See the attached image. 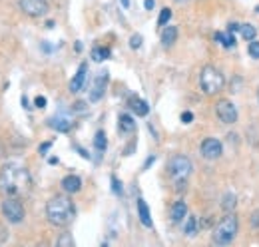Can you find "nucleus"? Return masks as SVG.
I'll list each match as a JSON object with an SVG mask.
<instances>
[{
	"instance_id": "1",
	"label": "nucleus",
	"mask_w": 259,
	"mask_h": 247,
	"mask_svg": "<svg viewBox=\"0 0 259 247\" xmlns=\"http://www.w3.org/2000/svg\"><path fill=\"white\" fill-rule=\"evenodd\" d=\"M32 179L26 168L18 164H6L0 170V192L12 198H24L30 194Z\"/></svg>"
},
{
	"instance_id": "2",
	"label": "nucleus",
	"mask_w": 259,
	"mask_h": 247,
	"mask_svg": "<svg viewBox=\"0 0 259 247\" xmlns=\"http://www.w3.org/2000/svg\"><path fill=\"white\" fill-rule=\"evenodd\" d=\"M46 215L48 222L56 227H66L72 223L74 215H76V207L74 201L68 196H54L48 203H46Z\"/></svg>"
},
{
	"instance_id": "3",
	"label": "nucleus",
	"mask_w": 259,
	"mask_h": 247,
	"mask_svg": "<svg viewBox=\"0 0 259 247\" xmlns=\"http://www.w3.org/2000/svg\"><path fill=\"white\" fill-rule=\"evenodd\" d=\"M225 86L223 74L215 66H204L199 72V88L206 96H213L217 92H221Z\"/></svg>"
},
{
	"instance_id": "4",
	"label": "nucleus",
	"mask_w": 259,
	"mask_h": 247,
	"mask_svg": "<svg viewBox=\"0 0 259 247\" xmlns=\"http://www.w3.org/2000/svg\"><path fill=\"white\" fill-rule=\"evenodd\" d=\"M237 227H239V222L235 218V213H227L225 218L217 223V227L213 229V243H219V245H225L229 243L235 235H237Z\"/></svg>"
},
{
	"instance_id": "5",
	"label": "nucleus",
	"mask_w": 259,
	"mask_h": 247,
	"mask_svg": "<svg viewBox=\"0 0 259 247\" xmlns=\"http://www.w3.org/2000/svg\"><path fill=\"white\" fill-rule=\"evenodd\" d=\"M0 209H2V215L6 218V222H10V223L24 222V205H22L20 198L6 196L4 201H2V205H0Z\"/></svg>"
},
{
	"instance_id": "6",
	"label": "nucleus",
	"mask_w": 259,
	"mask_h": 247,
	"mask_svg": "<svg viewBox=\"0 0 259 247\" xmlns=\"http://www.w3.org/2000/svg\"><path fill=\"white\" fill-rule=\"evenodd\" d=\"M191 170H193V166H191V160L188 158V156H174L169 160V164H167V173L174 177L176 181L178 179H188V175L191 173Z\"/></svg>"
},
{
	"instance_id": "7",
	"label": "nucleus",
	"mask_w": 259,
	"mask_h": 247,
	"mask_svg": "<svg viewBox=\"0 0 259 247\" xmlns=\"http://www.w3.org/2000/svg\"><path fill=\"white\" fill-rule=\"evenodd\" d=\"M18 6L24 14L32 16V18H40V16H46L50 6L46 0H18Z\"/></svg>"
},
{
	"instance_id": "8",
	"label": "nucleus",
	"mask_w": 259,
	"mask_h": 247,
	"mask_svg": "<svg viewBox=\"0 0 259 247\" xmlns=\"http://www.w3.org/2000/svg\"><path fill=\"white\" fill-rule=\"evenodd\" d=\"M215 114L223 124H235L237 122V108L229 100H219L215 104Z\"/></svg>"
},
{
	"instance_id": "9",
	"label": "nucleus",
	"mask_w": 259,
	"mask_h": 247,
	"mask_svg": "<svg viewBox=\"0 0 259 247\" xmlns=\"http://www.w3.org/2000/svg\"><path fill=\"white\" fill-rule=\"evenodd\" d=\"M199 151H201V156H204L206 160H217V158L221 156L223 148H221V142H219V140H215V138H208V140L201 142Z\"/></svg>"
},
{
	"instance_id": "10",
	"label": "nucleus",
	"mask_w": 259,
	"mask_h": 247,
	"mask_svg": "<svg viewBox=\"0 0 259 247\" xmlns=\"http://www.w3.org/2000/svg\"><path fill=\"white\" fill-rule=\"evenodd\" d=\"M86 74H88V64H80V68H78V72H76V76L72 78V82H70V92H80L82 90V86H84V82H86Z\"/></svg>"
},
{
	"instance_id": "11",
	"label": "nucleus",
	"mask_w": 259,
	"mask_h": 247,
	"mask_svg": "<svg viewBox=\"0 0 259 247\" xmlns=\"http://www.w3.org/2000/svg\"><path fill=\"white\" fill-rule=\"evenodd\" d=\"M106 84H108V74L104 72L102 76H98V78H96V82H94V88H92V92H90V100H92V102H98V100L104 96Z\"/></svg>"
},
{
	"instance_id": "12",
	"label": "nucleus",
	"mask_w": 259,
	"mask_h": 247,
	"mask_svg": "<svg viewBox=\"0 0 259 247\" xmlns=\"http://www.w3.org/2000/svg\"><path fill=\"white\" fill-rule=\"evenodd\" d=\"M62 190L66 194H78L82 190V179L78 175H66L62 179Z\"/></svg>"
},
{
	"instance_id": "13",
	"label": "nucleus",
	"mask_w": 259,
	"mask_h": 247,
	"mask_svg": "<svg viewBox=\"0 0 259 247\" xmlns=\"http://www.w3.org/2000/svg\"><path fill=\"white\" fill-rule=\"evenodd\" d=\"M176 40H178V28L176 26H165L164 32H162V44H164V48L174 46Z\"/></svg>"
},
{
	"instance_id": "14",
	"label": "nucleus",
	"mask_w": 259,
	"mask_h": 247,
	"mask_svg": "<svg viewBox=\"0 0 259 247\" xmlns=\"http://www.w3.org/2000/svg\"><path fill=\"white\" fill-rule=\"evenodd\" d=\"M138 215H140V222L146 225V227H152V215H150V207L143 199H138Z\"/></svg>"
},
{
	"instance_id": "15",
	"label": "nucleus",
	"mask_w": 259,
	"mask_h": 247,
	"mask_svg": "<svg viewBox=\"0 0 259 247\" xmlns=\"http://www.w3.org/2000/svg\"><path fill=\"white\" fill-rule=\"evenodd\" d=\"M188 215V205L186 201H176L174 207H171V222L174 223H180L184 218Z\"/></svg>"
},
{
	"instance_id": "16",
	"label": "nucleus",
	"mask_w": 259,
	"mask_h": 247,
	"mask_svg": "<svg viewBox=\"0 0 259 247\" xmlns=\"http://www.w3.org/2000/svg\"><path fill=\"white\" fill-rule=\"evenodd\" d=\"M130 108L134 110V114H138V116H148V112H150V106H148V102H143L141 98H132L130 100Z\"/></svg>"
},
{
	"instance_id": "17",
	"label": "nucleus",
	"mask_w": 259,
	"mask_h": 247,
	"mask_svg": "<svg viewBox=\"0 0 259 247\" xmlns=\"http://www.w3.org/2000/svg\"><path fill=\"white\" fill-rule=\"evenodd\" d=\"M235 203H237L235 194H225V196H223V201H221V209H223L225 213H232V211L235 209Z\"/></svg>"
},
{
	"instance_id": "18",
	"label": "nucleus",
	"mask_w": 259,
	"mask_h": 247,
	"mask_svg": "<svg viewBox=\"0 0 259 247\" xmlns=\"http://www.w3.org/2000/svg\"><path fill=\"white\" fill-rule=\"evenodd\" d=\"M120 130L122 132H134L136 130V122H134L132 116H128V114L120 116Z\"/></svg>"
},
{
	"instance_id": "19",
	"label": "nucleus",
	"mask_w": 259,
	"mask_h": 247,
	"mask_svg": "<svg viewBox=\"0 0 259 247\" xmlns=\"http://www.w3.org/2000/svg\"><path fill=\"white\" fill-rule=\"evenodd\" d=\"M215 42H219L221 46H225V48H232L234 44H235V36L229 32V34H223V32H217L215 34Z\"/></svg>"
},
{
	"instance_id": "20",
	"label": "nucleus",
	"mask_w": 259,
	"mask_h": 247,
	"mask_svg": "<svg viewBox=\"0 0 259 247\" xmlns=\"http://www.w3.org/2000/svg\"><path fill=\"white\" fill-rule=\"evenodd\" d=\"M184 231H186V235H188V237H193V235L197 233V218H195V215H188Z\"/></svg>"
},
{
	"instance_id": "21",
	"label": "nucleus",
	"mask_w": 259,
	"mask_h": 247,
	"mask_svg": "<svg viewBox=\"0 0 259 247\" xmlns=\"http://www.w3.org/2000/svg\"><path fill=\"white\" fill-rule=\"evenodd\" d=\"M50 126L56 128L58 132H68V130H70V122H66V120H62V118H52V120H50Z\"/></svg>"
},
{
	"instance_id": "22",
	"label": "nucleus",
	"mask_w": 259,
	"mask_h": 247,
	"mask_svg": "<svg viewBox=\"0 0 259 247\" xmlns=\"http://www.w3.org/2000/svg\"><path fill=\"white\" fill-rule=\"evenodd\" d=\"M255 34H257L255 26H251V24H241V36H243L247 42L255 40Z\"/></svg>"
},
{
	"instance_id": "23",
	"label": "nucleus",
	"mask_w": 259,
	"mask_h": 247,
	"mask_svg": "<svg viewBox=\"0 0 259 247\" xmlns=\"http://www.w3.org/2000/svg\"><path fill=\"white\" fill-rule=\"evenodd\" d=\"M92 58H94L96 62H102V60L110 58V50H108V48H94V50H92Z\"/></svg>"
},
{
	"instance_id": "24",
	"label": "nucleus",
	"mask_w": 259,
	"mask_h": 247,
	"mask_svg": "<svg viewBox=\"0 0 259 247\" xmlns=\"http://www.w3.org/2000/svg\"><path fill=\"white\" fill-rule=\"evenodd\" d=\"M94 146H96L98 151H104V149H106L108 142H106V134H104V132H98V134H96V138H94Z\"/></svg>"
},
{
	"instance_id": "25",
	"label": "nucleus",
	"mask_w": 259,
	"mask_h": 247,
	"mask_svg": "<svg viewBox=\"0 0 259 247\" xmlns=\"http://www.w3.org/2000/svg\"><path fill=\"white\" fill-rule=\"evenodd\" d=\"M169 18H171V10H169V8H164V10L160 12V18H158V26H165V24L169 22Z\"/></svg>"
},
{
	"instance_id": "26",
	"label": "nucleus",
	"mask_w": 259,
	"mask_h": 247,
	"mask_svg": "<svg viewBox=\"0 0 259 247\" xmlns=\"http://www.w3.org/2000/svg\"><path fill=\"white\" fill-rule=\"evenodd\" d=\"M56 245H58V247H64V245H68V247H70V245H74V239L70 237V233H64V235L58 239V241H56Z\"/></svg>"
},
{
	"instance_id": "27",
	"label": "nucleus",
	"mask_w": 259,
	"mask_h": 247,
	"mask_svg": "<svg viewBox=\"0 0 259 247\" xmlns=\"http://www.w3.org/2000/svg\"><path fill=\"white\" fill-rule=\"evenodd\" d=\"M247 50H249V56H251V58H259V42H257V40H251Z\"/></svg>"
},
{
	"instance_id": "28",
	"label": "nucleus",
	"mask_w": 259,
	"mask_h": 247,
	"mask_svg": "<svg viewBox=\"0 0 259 247\" xmlns=\"http://www.w3.org/2000/svg\"><path fill=\"white\" fill-rule=\"evenodd\" d=\"M249 225L253 229H259V209H255L251 215H249Z\"/></svg>"
},
{
	"instance_id": "29",
	"label": "nucleus",
	"mask_w": 259,
	"mask_h": 247,
	"mask_svg": "<svg viewBox=\"0 0 259 247\" xmlns=\"http://www.w3.org/2000/svg\"><path fill=\"white\" fill-rule=\"evenodd\" d=\"M112 190H114V194H122V183H120V179L116 177V175H112Z\"/></svg>"
},
{
	"instance_id": "30",
	"label": "nucleus",
	"mask_w": 259,
	"mask_h": 247,
	"mask_svg": "<svg viewBox=\"0 0 259 247\" xmlns=\"http://www.w3.org/2000/svg\"><path fill=\"white\" fill-rule=\"evenodd\" d=\"M130 46H132L134 50L140 48V46H141V36H140V34H134V36L130 38Z\"/></svg>"
},
{
	"instance_id": "31",
	"label": "nucleus",
	"mask_w": 259,
	"mask_h": 247,
	"mask_svg": "<svg viewBox=\"0 0 259 247\" xmlns=\"http://www.w3.org/2000/svg\"><path fill=\"white\" fill-rule=\"evenodd\" d=\"M237 30H241V24H239V22H229V24H227V32L234 34V32H237Z\"/></svg>"
},
{
	"instance_id": "32",
	"label": "nucleus",
	"mask_w": 259,
	"mask_h": 247,
	"mask_svg": "<svg viewBox=\"0 0 259 247\" xmlns=\"http://www.w3.org/2000/svg\"><path fill=\"white\" fill-rule=\"evenodd\" d=\"M34 106H36V108H46V98H44V96H38V98L34 100Z\"/></svg>"
},
{
	"instance_id": "33",
	"label": "nucleus",
	"mask_w": 259,
	"mask_h": 247,
	"mask_svg": "<svg viewBox=\"0 0 259 247\" xmlns=\"http://www.w3.org/2000/svg\"><path fill=\"white\" fill-rule=\"evenodd\" d=\"M191 120H193V114H191V112H184V114H182V122H184V124H189Z\"/></svg>"
},
{
	"instance_id": "34",
	"label": "nucleus",
	"mask_w": 259,
	"mask_h": 247,
	"mask_svg": "<svg viewBox=\"0 0 259 247\" xmlns=\"http://www.w3.org/2000/svg\"><path fill=\"white\" fill-rule=\"evenodd\" d=\"M143 6H146V10H152L154 8V0H143Z\"/></svg>"
},
{
	"instance_id": "35",
	"label": "nucleus",
	"mask_w": 259,
	"mask_h": 247,
	"mask_svg": "<svg viewBox=\"0 0 259 247\" xmlns=\"http://www.w3.org/2000/svg\"><path fill=\"white\" fill-rule=\"evenodd\" d=\"M48 149H50V142H46V144H42V146H40V153H46Z\"/></svg>"
},
{
	"instance_id": "36",
	"label": "nucleus",
	"mask_w": 259,
	"mask_h": 247,
	"mask_svg": "<svg viewBox=\"0 0 259 247\" xmlns=\"http://www.w3.org/2000/svg\"><path fill=\"white\" fill-rule=\"evenodd\" d=\"M122 6L124 8H130V0H122Z\"/></svg>"
},
{
	"instance_id": "37",
	"label": "nucleus",
	"mask_w": 259,
	"mask_h": 247,
	"mask_svg": "<svg viewBox=\"0 0 259 247\" xmlns=\"http://www.w3.org/2000/svg\"><path fill=\"white\" fill-rule=\"evenodd\" d=\"M176 2H180V4H186V2H189V0H176Z\"/></svg>"
},
{
	"instance_id": "38",
	"label": "nucleus",
	"mask_w": 259,
	"mask_h": 247,
	"mask_svg": "<svg viewBox=\"0 0 259 247\" xmlns=\"http://www.w3.org/2000/svg\"><path fill=\"white\" fill-rule=\"evenodd\" d=\"M257 100H259V90H257Z\"/></svg>"
}]
</instances>
